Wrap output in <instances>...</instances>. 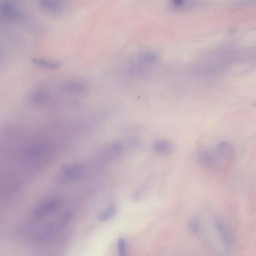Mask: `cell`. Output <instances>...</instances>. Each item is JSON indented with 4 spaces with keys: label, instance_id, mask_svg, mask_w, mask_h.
I'll return each instance as SVG.
<instances>
[{
    "label": "cell",
    "instance_id": "6da1fadb",
    "mask_svg": "<svg viewBox=\"0 0 256 256\" xmlns=\"http://www.w3.org/2000/svg\"><path fill=\"white\" fill-rule=\"evenodd\" d=\"M189 228L214 256H232V234L230 227L218 215L209 212L194 216L190 221Z\"/></svg>",
    "mask_w": 256,
    "mask_h": 256
},
{
    "label": "cell",
    "instance_id": "7a4b0ae2",
    "mask_svg": "<svg viewBox=\"0 0 256 256\" xmlns=\"http://www.w3.org/2000/svg\"><path fill=\"white\" fill-rule=\"evenodd\" d=\"M232 156V150L228 143L221 142L215 147L214 150H202L198 154V160L202 165L206 166H213L218 165L221 161L224 165L230 162Z\"/></svg>",
    "mask_w": 256,
    "mask_h": 256
},
{
    "label": "cell",
    "instance_id": "3957f363",
    "mask_svg": "<svg viewBox=\"0 0 256 256\" xmlns=\"http://www.w3.org/2000/svg\"><path fill=\"white\" fill-rule=\"evenodd\" d=\"M52 152L50 144L46 142H37L28 146L22 154V159L28 164L36 165L44 162Z\"/></svg>",
    "mask_w": 256,
    "mask_h": 256
},
{
    "label": "cell",
    "instance_id": "277c9868",
    "mask_svg": "<svg viewBox=\"0 0 256 256\" xmlns=\"http://www.w3.org/2000/svg\"><path fill=\"white\" fill-rule=\"evenodd\" d=\"M62 201L56 197L46 198L40 202L33 210L32 219L36 222L44 219L46 216L56 212L61 207Z\"/></svg>",
    "mask_w": 256,
    "mask_h": 256
},
{
    "label": "cell",
    "instance_id": "5b68a950",
    "mask_svg": "<svg viewBox=\"0 0 256 256\" xmlns=\"http://www.w3.org/2000/svg\"><path fill=\"white\" fill-rule=\"evenodd\" d=\"M86 167L81 162L68 164L64 166L57 176L56 180L58 183L68 184L79 180L84 173Z\"/></svg>",
    "mask_w": 256,
    "mask_h": 256
},
{
    "label": "cell",
    "instance_id": "8992f818",
    "mask_svg": "<svg viewBox=\"0 0 256 256\" xmlns=\"http://www.w3.org/2000/svg\"><path fill=\"white\" fill-rule=\"evenodd\" d=\"M88 82L80 79L68 80L62 84V88L64 92L72 94H80L88 91Z\"/></svg>",
    "mask_w": 256,
    "mask_h": 256
},
{
    "label": "cell",
    "instance_id": "52a82bcc",
    "mask_svg": "<svg viewBox=\"0 0 256 256\" xmlns=\"http://www.w3.org/2000/svg\"><path fill=\"white\" fill-rule=\"evenodd\" d=\"M39 6L52 16L61 14L66 7V0H39Z\"/></svg>",
    "mask_w": 256,
    "mask_h": 256
},
{
    "label": "cell",
    "instance_id": "ba28073f",
    "mask_svg": "<svg viewBox=\"0 0 256 256\" xmlns=\"http://www.w3.org/2000/svg\"><path fill=\"white\" fill-rule=\"evenodd\" d=\"M30 102L36 106H44L50 102L52 97L50 92L44 87L34 88L30 96Z\"/></svg>",
    "mask_w": 256,
    "mask_h": 256
},
{
    "label": "cell",
    "instance_id": "9c48e42d",
    "mask_svg": "<svg viewBox=\"0 0 256 256\" xmlns=\"http://www.w3.org/2000/svg\"><path fill=\"white\" fill-rule=\"evenodd\" d=\"M160 54L156 51L152 50H146L140 51L136 56L135 62L143 67H148L156 64L159 62Z\"/></svg>",
    "mask_w": 256,
    "mask_h": 256
},
{
    "label": "cell",
    "instance_id": "30bf717a",
    "mask_svg": "<svg viewBox=\"0 0 256 256\" xmlns=\"http://www.w3.org/2000/svg\"><path fill=\"white\" fill-rule=\"evenodd\" d=\"M174 150V146L170 140L166 138H159L154 142L152 150L156 154L166 156L171 154Z\"/></svg>",
    "mask_w": 256,
    "mask_h": 256
},
{
    "label": "cell",
    "instance_id": "8fae6325",
    "mask_svg": "<svg viewBox=\"0 0 256 256\" xmlns=\"http://www.w3.org/2000/svg\"><path fill=\"white\" fill-rule=\"evenodd\" d=\"M0 10L4 18L7 19L16 20L19 18L20 14L16 8L13 3L8 0H4L0 3Z\"/></svg>",
    "mask_w": 256,
    "mask_h": 256
},
{
    "label": "cell",
    "instance_id": "7c38bea8",
    "mask_svg": "<svg viewBox=\"0 0 256 256\" xmlns=\"http://www.w3.org/2000/svg\"><path fill=\"white\" fill-rule=\"evenodd\" d=\"M117 213L116 206L114 204L108 206L106 208H105L100 214L98 216V220L100 222H108V221L112 220L114 216H116Z\"/></svg>",
    "mask_w": 256,
    "mask_h": 256
},
{
    "label": "cell",
    "instance_id": "4fadbf2b",
    "mask_svg": "<svg viewBox=\"0 0 256 256\" xmlns=\"http://www.w3.org/2000/svg\"><path fill=\"white\" fill-rule=\"evenodd\" d=\"M32 62L38 67L46 69H57L61 66V64L57 62L44 60V58H34L32 60Z\"/></svg>",
    "mask_w": 256,
    "mask_h": 256
},
{
    "label": "cell",
    "instance_id": "5bb4252c",
    "mask_svg": "<svg viewBox=\"0 0 256 256\" xmlns=\"http://www.w3.org/2000/svg\"><path fill=\"white\" fill-rule=\"evenodd\" d=\"M123 149H124V147H123L122 143L120 142H114L110 143V144L108 148V152L111 156L116 158V156L122 154Z\"/></svg>",
    "mask_w": 256,
    "mask_h": 256
},
{
    "label": "cell",
    "instance_id": "9a60e30c",
    "mask_svg": "<svg viewBox=\"0 0 256 256\" xmlns=\"http://www.w3.org/2000/svg\"><path fill=\"white\" fill-rule=\"evenodd\" d=\"M117 252L118 256H128L127 240L124 238H120L117 242Z\"/></svg>",
    "mask_w": 256,
    "mask_h": 256
},
{
    "label": "cell",
    "instance_id": "2e32d148",
    "mask_svg": "<svg viewBox=\"0 0 256 256\" xmlns=\"http://www.w3.org/2000/svg\"><path fill=\"white\" fill-rule=\"evenodd\" d=\"M170 4L174 8V9H182L186 4V0H170Z\"/></svg>",
    "mask_w": 256,
    "mask_h": 256
}]
</instances>
